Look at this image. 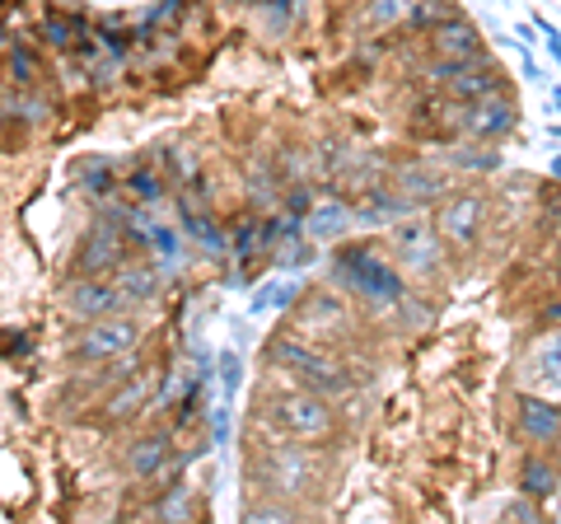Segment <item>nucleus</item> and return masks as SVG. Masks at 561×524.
Returning a JSON list of instances; mask_svg holds the SVG:
<instances>
[{
    "instance_id": "24",
    "label": "nucleus",
    "mask_w": 561,
    "mask_h": 524,
    "mask_svg": "<svg viewBox=\"0 0 561 524\" xmlns=\"http://www.w3.org/2000/svg\"><path fill=\"white\" fill-rule=\"evenodd\" d=\"M146 394H150V384H146V379H136L131 389H122L113 403H108V417H127V412H136L140 403H146Z\"/></svg>"
},
{
    "instance_id": "31",
    "label": "nucleus",
    "mask_w": 561,
    "mask_h": 524,
    "mask_svg": "<svg viewBox=\"0 0 561 524\" xmlns=\"http://www.w3.org/2000/svg\"><path fill=\"white\" fill-rule=\"evenodd\" d=\"M552 173H557V179H561V160H552Z\"/></svg>"
},
{
    "instance_id": "21",
    "label": "nucleus",
    "mask_w": 561,
    "mask_h": 524,
    "mask_svg": "<svg viewBox=\"0 0 561 524\" xmlns=\"http://www.w3.org/2000/svg\"><path fill=\"white\" fill-rule=\"evenodd\" d=\"M84 192H90V197H108L113 192V164L108 160H94V164H84Z\"/></svg>"
},
{
    "instance_id": "20",
    "label": "nucleus",
    "mask_w": 561,
    "mask_h": 524,
    "mask_svg": "<svg viewBox=\"0 0 561 524\" xmlns=\"http://www.w3.org/2000/svg\"><path fill=\"white\" fill-rule=\"evenodd\" d=\"M122 187H127L140 206H150V202H160V197H164V179H160L154 169H136L131 179H122Z\"/></svg>"
},
{
    "instance_id": "16",
    "label": "nucleus",
    "mask_w": 561,
    "mask_h": 524,
    "mask_svg": "<svg viewBox=\"0 0 561 524\" xmlns=\"http://www.w3.org/2000/svg\"><path fill=\"white\" fill-rule=\"evenodd\" d=\"M519 487H524V497H534V501H548L557 492V464L552 459H534L524 464V474H519Z\"/></svg>"
},
{
    "instance_id": "5",
    "label": "nucleus",
    "mask_w": 561,
    "mask_h": 524,
    "mask_svg": "<svg viewBox=\"0 0 561 524\" xmlns=\"http://www.w3.org/2000/svg\"><path fill=\"white\" fill-rule=\"evenodd\" d=\"M136 342H140V328L131 319H122V314H108V319L84 323V333L76 338V356L80 361H113L122 352H131Z\"/></svg>"
},
{
    "instance_id": "17",
    "label": "nucleus",
    "mask_w": 561,
    "mask_h": 524,
    "mask_svg": "<svg viewBox=\"0 0 561 524\" xmlns=\"http://www.w3.org/2000/svg\"><path fill=\"white\" fill-rule=\"evenodd\" d=\"M416 5H421V0H370V5H365V24H370V29L402 24V20H412Z\"/></svg>"
},
{
    "instance_id": "19",
    "label": "nucleus",
    "mask_w": 561,
    "mask_h": 524,
    "mask_svg": "<svg viewBox=\"0 0 561 524\" xmlns=\"http://www.w3.org/2000/svg\"><path fill=\"white\" fill-rule=\"evenodd\" d=\"M534 375L561 389V333H552V338L538 342V352H534Z\"/></svg>"
},
{
    "instance_id": "4",
    "label": "nucleus",
    "mask_w": 561,
    "mask_h": 524,
    "mask_svg": "<svg viewBox=\"0 0 561 524\" xmlns=\"http://www.w3.org/2000/svg\"><path fill=\"white\" fill-rule=\"evenodd\" d=\"M272 422L276 431H286L290 441H323L332 435V408H328V394H286L272 403Z\"/></svg>"
},
{
    "instance_id": "28",
    "label": "nucleus",
    "mask_w": 561,
    "mask_h": 524,
    "mask_svg": "<svg viewBox=\"0 0 561 524\" xmlns=\"http://www.w3.org/2000/svg\"><path fill=\"white\" fill-rule=\"evenodd\" d=\"M183 10V0H160V5H154V24H164V20H173V14Z\"/></svg>"
},
{
    "instance_id": "14",
    "label": "nucleus",
    "mask_w": 561,
    "mask_h": 524,
    "mask_svg": "<svg viewBox=\"0 0 561 524\" xmlns=\"http://www.w3.org/2000/svg\"><path fill=\"white\" fill-rule=\"evenodd\" d=\"M164 459H169V441H164V435H146V441H136L127 449V468L136 478H154L164 468Z\"/></svg>"
},
{
    "instance_id": "26",
    "label": "nucleus",
    "mask_w": 561,
    "mask_h": 524,
    "mask_svg": "<svg viewBox=\"0 0 561 524\" xmlns=\"http://www.w3.org/2000/svg\"><path fill=\"white\" fill-rule=\"evenodd\" d=\"M183 212H187V230L192 235H197L202 243H210V249H225V239H220V230H216V225H210V220H202V216H192V206H183Z\"/></svg>"
},
{
    "instance_id": "10",
    "label": "nucleus",
    "mask_w": 561,
    "mask_h": 524,
    "mask_svg": "<svg viewBox=\"0 0 561 524\" xmlns=\"http://www.w3.org/2000/svg\"><path fill=\"white\" fill-rule=\"evenodd\" d=\"M127 262V243H122V235L113 230V225H99V230L84 239V249H80V272L84 276H103V272H113Z\"/></svg>"
},
{
    "instance_id": "6",
    "label": "nucleus",
    "mask_w": 561,
    "mask_h": 524,
    "mask_svg": "<svg viewBox=\"0 0 561 524\" xmlns=\"http://www.w3.org/2000/svg\"><path fill=\"white\" fill-rule=\"evenodd\" d=\"M440 230L431 220H402L393 230V253L402 258V267L416 272V276H431L440 272Z\"/></svg>"
},
{
    "instance_id": "23",
    "label": "nucleus",
    "mask_w": 561,
    "mask_h": 524,
    "mask_svg": "<svg viewBox=\"0 0 561 524\" xmlns=\"http://www.w3.org/2000/svg\"><path fill=\"white\" fill-rule=\"evenodd\" d=\"M286 309V305H295V282H272V286H262V295L253 300V309L262 314V309Z\"/></svg>"
},
{
    "instance_id": "13",
    "label": "nucleus",
    "mask_w": 561,
    "mask_h": 524,
    "mask_svg": "<svg viewBox=\"0 0 561 524\" xmlns=\"http://www.w3.org/2000/svg\"><path fill=\"white\" fill-rule=\"evenodd\" d=\"M435 52L449 61H463L478 52V29H472L468 20H459V14H449V20L435 24Z\"/></svg>"
},
{
    "instance_id": "9",
    "label": "nucleus",
    "mask_w": 561,
    "mask_h": 524,
    "mask_svg": "<svg viewBox=\"0 0 561 524\" xmlns=\"http://www.w3.org/2000/svg\"><path fill=\"white\" fill-rule=\"evenodd\" d=\"M122 300H127V291L108 286L103 276H84V282L70 286V309H76L80 319H108V314L122 309Z\"/></svg>"
},
{
    "instance_id": "11",
    "label": "nucleus",
    "mask_w": 561,
    "mask_h": 524,
    "mask_svg": "<svg viewBox=\"0 0 561 524\" xmlns=\"http://www.w3.org/2000/svg\"><path fill=\"white\" fill-rule=\"evenodd\" d=\"M519 431L529 435L534 445H557L561 441V408L548 403V398H519Z\"/></svg>"
},
{
    "instance_id": "25",
    "label": "nucleus",
    "mask_w": 561,
    "mask_h": 524,
    "mask_svg": "<svg viewBox=\"0 0 561 524\" xmlns=\"http://www.w3.org/2000/svg\"><path fill=\"white\" fill-rule=\"evenodd\" d=\"M33 76H38V66H33L28 47H14V43H10V80H20V84H33Z\"/></svg>"
},
{
    "instance_id": "32",
    "label": "nucleus",
    "mask_w": 561,
    "mask_h": 524,
    "mask_svg": "<svg viewBox=\"0 0 561 524\" xmlns=\"http://www.w3.org/2000/svg\"><path fill=\"white\" fill-rule=\"evenodd\" d=\"M557 109H561V90H557Z\"/></svg>"
},
{
    "instance_id": "1",
    "label": "nucleus",
    "mask_w": 561,
    "mask_h": 524,
    "mask_svg": "<svg viewBox=\"0 0 561 524\" xmlns=\"http://www.w3.org/2000/svg\"><path fill=\"white\" fill-rule=\"evenodd\" d=\"M332 276H337L351 295H360L365 305H375V309L398 305V295H402L393 262H383L375 249H342L337 258H332Z\"/></svg>"
},
{
    "instance_id": "8",
    "label": "nucleus",
    "mask_w": 561,
    "mask_h": 524,
    "mask_svg": "<svg viewBox=\"0 0 561 524\" xmlns=\"http://www.w3.org/2000/svg\"><path fill=\"white\" fill-rule=\"evenodd\" d=\"M511 127H515V103L501 94H482L463 109V132L478 136V141H496V136H505Z\"/></svg>"
},
{
    "instance_id": "33",
    "label": "nucleus",
    "mask_w": 561,
    "mask_h": 524,
    "mask_svg": "<svg viewBox=\"0 0 561 524\" xmlns=\"http://www.w3.org/2000/svg\"><path fill=\"white\" fill-rule=\"evenodd\" d=\"M557 276H561V262H557Z\"/></svg>"
},
{
    "instance_id": "7",
    "label": "nucleus",
    "mask_w": 561,
    "mask_h": 524,
    "mask_svg": "<svg viewBox=\"0 0 561 524\" xmlns=\"http://www.w3.org/2000/svg\"><path fill=\"white\" fill-rule=\"evenodd\" d=\"M482 216H486V202L478 192H463V197H449L440 212H435V230H440V239L454 243V249H468V243H478V235H482Z\"/></svg>"
},
{
    "instance_id": "27",
    "label": "nucleus",
    "mask_w": 561,
    "mask_h": 524,
    "mask_svg": "<svg viewBox=\"0 0 561 524\" xmlns=\"http://www.w3.org/2000/svg\"><path fill=\"white\" fill-rule=\"evenodd\" d=\"M220 365H225V394H234V379H239V356H234V352H225V356H220Z\"/></svg>"
},
{
    "instance_id": "3",
    "label": "nucleus",
    "mask_w": 561,
    "mask_h": 524,
    "mask_svg": "<svg viewBox=\"0 0 561 524\" xmlns=\"http://www.w3.org/2000/svg\"><path fill=\"white\" fill-rule=\"evenodd\" d=\"M276 365H286L290 375H300L313 394H328V398H337L351 389V375L342 371V365H332L328 356H319L313 346H305L300 338H280L272 342V352H267Z\"/></svg>"
},
{
    "instance_id": "29",
    "label": "nucleus",
    "mask_w": 561,
    "mask_h": 524,
    "mask_svg": "<svg viewBox=\"0 0 561 524\" xmlns=\"http://www.w3.org/2000/svg\"><path fill=\"white\" fill-rule=\"evenodd\" d=\"M253 520H290V511H286V505H257Z\"/></svg>"
},
{
    "instance_id": "12",
    "label": "nucleus",
    "mask_w": 561,
    "mask_h": 524,
    "mask_svg": "<svg viewBox=\"0 0 561 524\" xmlns=\"http://www.w3.org/2000/svg\"><path fill=\"white\" fill-rule=\"evenodd\" d=\"M300 328H319V333H342L346 328V305L337 295H323V291H309L300 300Z\"/></svg>"
},
{
    "instance_id": "15",
    "label": "nucleus",
    "mask_w": 561,
    "mask_h": 524,
    "mask_svg": "<svg viewBox=\"0 0 561 524\" xmlns=\"http://www.w3.org/2000/svg\"><path fill=\"white\" fill-rule=\"evenodd\" d=\"M43 43L47 47H57V52H76L84 43V24L80 20H70V14H43Z\"/></svg>"
},
{
    "instance_id": "30",
    "label": "nucleus",
    "mask_w": 561,
    "mask_h": 524,
    "mask_svg": "<svg viewBox=\"0 0 561 524\" xmlns=\"http://www.w3.org/2000/svg\"><path fill=\"white\" fill-rule=\"evenodd\" d=\"M234 243H239V253H243V258H249V253H253V243H257V235H253V225H243V230H239V239H234Z\"/></svg>"
},
{
    "instance_id": "2",
    "label": "nucleus",
    "mask_w": 561,
    "mask_h": 524,
    "mask_svg": "<svg viewBox=\"0 0 561 524\" xmlns=\"http://www.w3.org/2000/svg\"><path fill=\"white\" fill-rule=\"evenodd\" d=\"M253 482H262V492L276 501H300L313 482H319V464L300 445H272L253 464Z\"/></svg>"
},
{
    "instance_id": "22",
    "label": "nucleus",
    "mask_w": 561,
    "mask_h": 524,
    "mask_svg": "<svg viewBox=\"0 0 561 524\" xmlns=\"http://www.w3.org/2000/svg\"><path fill=\"white\" fill-rule=\"evenodd\" d=\"M309 220H313V225H309L313 235H319V239H332V235H342L346 212H342V206H332V202H328V206H319V212H313Z\"/></svg>"
},
{
    "instance_id": "18",
    "label": "nucleus",
    "mask_w": 561,
    "mask_h": 524,
    "mask_svg": "<svg viewBox=\"0 0 561 524\" xmlns=\"http://www.w3.org/2000/svg\"><path fill=\"white\" fill-rule=\"evenodd\" d=\"M117 286L127 291V300H131V295H136V300H150V295L160 291V272H154V267H140V262H131V267L122 262V282H117Z\"/></svg>"
}]
</instances>
